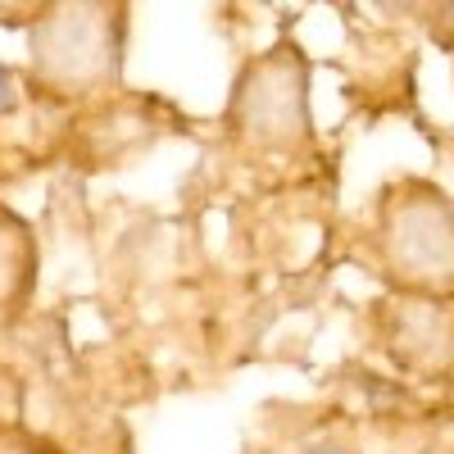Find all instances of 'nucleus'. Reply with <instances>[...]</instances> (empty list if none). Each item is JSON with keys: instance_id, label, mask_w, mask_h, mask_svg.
Masks as SVG:
<instances>
[{"instance_id": "nucleus-1", "label": "nucleus", "mask_w": 454, "mask_h": 454, "mask_svg": "<svg viewBox=\"0 0 454 454\" xmlns=\"http://www.w3.org/2000/svg\"><path fill=\"white\" fill-rule=\"evenodd\" d=\"M119 59V14L109 5H64L51 10L32 46L36 78L64 96L100 87Z\"/></svg>"}, {"instance_id": "nucleus-2", "label": "nucleus", "mask_w": 454, "mask_h": 454, "mask_svg": "<svg viewBox=\"0 0 454 454\" xmlns=\"http://www.w3.org/2000/svg\"><path fill=\"white\" fill-rule=\"evenodd\" d=\"M32 278H36L32 232L19 214L0 205V323L23 309V300L32 295Z\"/></svg>"}, {"instance_id": "nucleus-3", "label": "nucleus", "mask_w": 454, "mask_h": 454, "mask_svg": "<svg viewBox=\"0 0 454 454\" xmlns=\"http://www.w3.org/2000/svg\"><path fill=\"white\" fill-rule=\"evenodd\" d=\"M0 454H51V450L27 436H0Z\"/></svg>"}]
</instances>
